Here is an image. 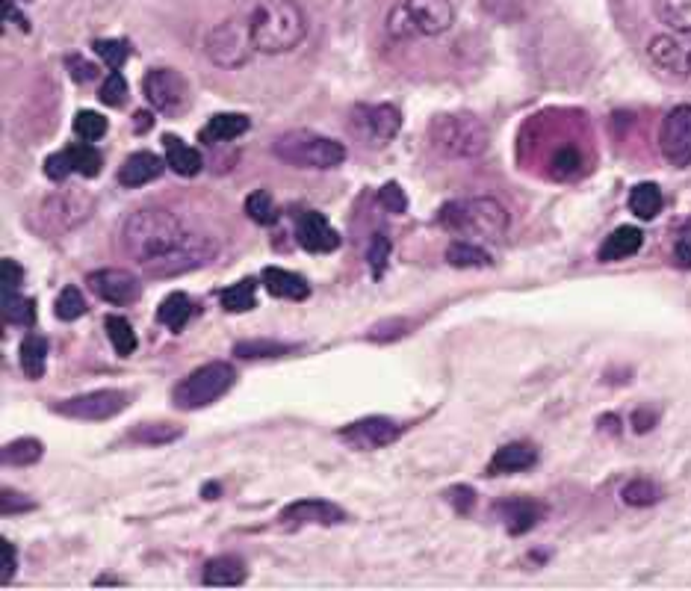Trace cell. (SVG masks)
<instances>
[{"mask_svg":"<svg viewBox=\"0 0 691 591\" xmlns=\"http://www.w3.org/2000/svg\"><path fill=\"white\" fill-rule=\"evenodd\" d=\"M254 48L260 54H290L308 36V15L296 0H257L249 12Z\"/></svg>","mask_w":691,"mask_h":591,"instance_id":"1","label":"cell"},{"mask_svg":"<svg viewBox=\"0 0 691 591\" xmlns=\"http://www.w3.org/2000/svg\"><path fill=\"white\" fill-rule=\"evenodd\" d=\"M184 222L166 207H142L133 210L122 222L119 246L127 258L145 263L163 252H169L184 237Z\"/></svg>","mask_w":691,"mask_h":591,"instance_id":"2","label":"cell"},{"mask_svg":"<svg viewBox=\"0 0 691 591\" xmlns=\"http://www.w3.org/2000/svg\"><path fill=\"white\" fill-rule=\"evenodd\" d=\"M438 225L449 234L482 237L494 243V240H503L508 231V210L491 196L455 198L440 207Z\"/></svg>","mask_w":691,"mask_h":591,"instance_id":"3","label":"cell"},{"mask_svg":"<svg viewBox=\"0 0 691 591\" xmlns=\"http://www.w3.org/2000/svg\"><path fill=\"white\" fill-rule=\"evenodd\" d=\"M429 142L449 160H473L488 151L491 131L473 113H440L429 122Z\"/></svg>","mask_w":691,"mask_h":591,"instance_id":"4","label":"cell"},{"mask_svg":"<svg viewBox=\"0 0 691 591\" xmlns=\"http://www.w3.org/2000/svg\"><path fill=\"white\" fill-rule=\"evenodd\" d=\"M272 154L296 169H337L346 160V145L314 131H287L272 142Z\"/></svg>","mask_w":691,"mask_h":591,"instance_id":"5","label":"cell"},{"mask_svg":"<svg viewBox=\"0 0 691 591\" xmlns=\"http://www.w3.org/2000/svg\"><path fill=\"white\" fill-rule=\"evenodd\" d=\"M237 382V370L228 361H210L198 370H192L187 379H181L172 391V405L181 411H198L213 405L216 399L228 394Z\"/></svg>","mask_w":691,"mask_h":591,"instance_id":"6","label":"cell"},{"mask_svg":"<svg viewBox=\"0 0 691 591\" xmlns=\"http://www.w3.org/2000/svg\"><path fill=\"white\" fill-rule=\"evenodd\" d=\"M216 252H219V246H216L213 237H207V234H189L187 231L169 252H163V255L142 263V272L148 278H157V281L160 278H178V275H187L192 269L207 266V263L216 258Z\"/></svg>","mask_w":691,"mask_h":591,"instance_id":"7","label":"cell"},{"mask_svg":"<svg viewBox=\"0 0 691 591\" xmlns=\"http://www.w3.org/2000/svg\"><path fill=\"white\" fill-rule=\"evenodd\" d=\"M254 51L257 48H254L249 15L219 21L204 39V54L210 57V63L219 68H228V71H237V68L246 66L252 60Z\"/></svg>","mask_w":691,"mask_h":591,"instance_id":"8","label":"cell"},{"mask_svg":"<svg viewBox=\"0 0 691 591\" xmlns=\"http://www.w3.org/2000/svg\"><path fill=\"white\" fill-rule=\"evenodd\" d=\"M142 95L151 104V110L163 116H184L192 104L187 77L175 68H151L142 77Z\"/></svg>","mask_w":691,"mask_h":591,"instance_id":"9","label":"cell"},{"mask_svg":"<svg viewBox=\"0 0 691 591\" xmlns=\"http://www.w3.org/2000/svg\"><path fill=\"white\" fill-rule=\"evenodd\" d=\"M95 210V198L83 190H63L54 196L45 198V204L39 207V225L48 234H65L74 231L77 225H83Z\"/></svg>","mask_w":691,"mask_h":591,"instance_id":"10","label":"cell"},{"mask_svg":"<svg viewBox=\"0 0 691 591\" xmlns=\"http://www.w3.org/2000/svg\"><path fill=\"white\" fill-rule=\"evenodd\" d=\"M133 394L127 391H116V388H104V391H89V394L71 396L63 402H54V411L71 417V420H113L116 414H122L130 405Z\"/></svg>","mask_w":691,"mask_h":591,"instance_id":"11","label":"cell"},{"mask_svg":"<svg viewBox=\"0 0 691 591\" xmlns=\"http://www.w3.org/2000/svg\"><path fill=\"white\" fill-rule=\"evenodd\" d=\"M402 429H405V426H402L399 420L373 414V417H364V420H355V423L343 426V429L337 432V438H340L346 447L367 453V450H381V447H390L393 441H399Z\"/></svg>","mask_w":691,"mask_h":591,"instance_id":"12","label":"cell"},{"mask_svg":"<svg viewBox=\"0 0 691 591\" xmlns=\"http://www.w3.org/2000/svg\"><path fill=\"white\" fill-rule=\"evenodd\" d=\"M659 148L662 157L674 166V169H686L691 166V104H680L674 107L659 128Z\"/></svg>","mask_w":691,"mask_h":591,"instance_id":"13","label":"cell"},{"mask_svg":"<svg viewBox=\"0 0 691 591\" xmlns=\"http://www.w3.org/2000/svg\"><path fill=\"white\" fill-rule=\"evenodd\" d=\"M414 36H440L455 24L452 0H405L402 3Z\"/></svg>","mask_w":691,"mask_h":591,"instance_id":"14","label":"cell"},{"mask_svg":"<svg viewBox=\"0 0 691 591\" xmlns=\"http://www.w3.org/2000/svg\"><path fill=\"white\" fill-rule=\"evenodd\" d=\"M86 284L98 299H104L110 305H119V308L133 305L139 299V293H142L139 278L130 275L127 269H98V272H92L86 278Z\"/></svg>","mask_w":691,"mask_h":591,"instance_id":"15","label":"cell"},{"mask_svg":"<svg viewBox=\"0 0 691 591\" xmlns=\"http://www.w3.org/2000/svg\"><path fill=\"white\" fill-rule=\"evenodd\" d=\"M352 128L361 136H367L373 145H384L402 128V113L393 104H376V107L364 104V107H355Z\"/></svg>","mask_w":691,"mask_h":591,"instance_id":"16","label":"cell"},{"mask_svg":"<svg viewBox=\"0 0 691 591\" xmlns=\"http://www.w3.org/2000/svg\"><path fill=\"white\" fill-rule=\"evenodd\" d=\"M647 54L662 71L677 74V77H691V33L653 36L647 45Z\"/></svg>","mask_w":691,"mask_h":591,"instance_id":"17","label":"cell"},{"mask_svg":"<svg viewBox=\"0 0 691 591\" xmlns=\"http://www.w3.org/2000/svg\"><path fill=\"white\" fill-rule=\"evenodd\" d=\"M278 521L284 529H302V526H337L346 521V512L331 503V500H299V503H290Z\"/></svg>","mask_w":691,"mask_h":591,"instance_id":"18","label":"cell"},{"mask_svg":"<svg viewBox=\"0 0 691 591\" xmlns=\"http://www.w3.org/2000/svg\"><path fill=\"white\" fill-rule=\"evenodd\" d=\"M296 240L305 252H314V255H328L334 249H340L343 237L328 225V219L316 210H308L299 216L296 222Z\"/></svg>","mask_w":691,"mask_h":591,"instance_id":"19","label":"cell"},{"mask_svg":"<svg viewBox=\"0 0 691 591\" xmlns=\"http://www.w3.org/2000/svg\"><path fill=\"white\" fill-rule=\"evenodd\" d=\"M494 512H497V518L503 521L505 529H508L511 535H523V532L535 529V526L544 521V515H547V509H544L538 500H529V497L500 500V503L494 506Z\"/></svg>","mask_w":691,"mask_h":591,"instance_id":"20","label":"cell"},{"mask_svg":"<svg viewBox=\"0 0 691 591\" xmlns=\"http://www.w3.org/2000/svg\"><path fill=\"white\" fill-rule=\"evenodd\" d=\"M163 169H166V163H163L157 154H151V151H136V154H130L125 163H122V169H119V184L127 187V190L145 187V184L157 181V178L163 175Z\"/></svg>","mask_w":691,"mask_h":591,"instance_id":"21","label":"cell"},{"mask_svg":"<svg viewBox=\"0 0 691 591\" xmlns=\"http://www.w3.org/2000/svg\"><path fill=\"white\" fill-rule=\"evenodd\" d=\"M538 461V450L526 441H511L494 453V459L488 461V476H508V473H523L529 467H535Z\"/></svg>","mask_w":691,"mask_h":591,"instance_id":"22","label":"cell"},{"mask_svg":"<svg viewBox=\"0 0 691 591\" xmlns=\"http://www.w3.org/2000/svg\"><path fill=\"white\" fill-rule=\"evenodd\" d=\"M263 287H266L272 296H278V299H293V302H302V299L311 296V284H308L302 275H296V272H290V269H281V266H266V269H263Z\"/></svg>","mask_w":691,"mask_h":591,"instance_id":"23","label":"cell"},{"mask_svg":"<svg viewBox=\"0 0 691 591\" xmlns=\"http://www.w3.org/2000/svg\"><path fill=\"white\" fill-rule=\"evenodd\" d=\"M163 148H166V166L175 169V175L181 178H195L204 169V157L198 154V148L187 145L181 136L166 133L163 136Z\"/></svg>","mask_w":691,"mask_h":591,"instance_id":"24","label":"cell"},{"mask_svg":"<svg viewBox=\"0 0 691 591\" xmlns=\"http://www.w3.org/2000/svg\"><path fill=\"white\" fill-rule=\"evenodd\" d=\"M641 243H644V234H641L635 225L615 228V231L603 240V246H600L597 258H600L603 263L627 261V258H632V255H638Z\"/></svg>","mask_w":691,"mask_h":591,"instance_id":"25","label":"cell"},{"mask_svg":"<svg viewBox=\"0 0 691 591\" xmlns=\"http://www.w3.org/2000/svg\"><path fill=\"white\" fill-rule=\"evenodd\" d=\"M204 586H243L246 583V562L240 556H216L204 565L201 574Z\"/></svg>","mask_w":691,"mask_h":591,"instance_id":"26","label":"cell"},{"mask_svg":"<svg viewBox=\"0 0 691 591\" xmlns=\"http://www.w3.org/2000/svg\"><path fill=\"white\" fill-rule=\"evenodd\" d=\"M249 128H252L249 116H243V113H219L201 128L198 139L204 145H219V142H231V139L243 136Z\"/></svg>","mask_w":691,"mask_h":591,"instance_id":"27","label":"cell"},{"mask_svg":"<svg viewBox=\"0 0 691 591\" xmlns=\"http://www.w3.org/2000/svg\"><path fill=\"white\" fill-rule=\"evenodd\" d=\"M18 358H21V370L27 379L39 382L45 376V361H48V340L42 334H27L21 340V349H18Z\"/></svg>","mask_w":691,"mask_h":591,"instance_id":"28","label":"cell"},{"mask_svg":"<svg viewBox=\"0 0 691 591\" xmlns=\"http://www.w3.org/2000/svg\"><path fill=\"white\" fill-rule=\"evenodd\" d=\"M299 352L296 343H284V340H266V337H257V340H243L234 346V355L243 358V361H260V358H287Z\"/></svg>","mask_w":691,"mask_h":591,"instance_id":"29","label":"cell"},{"mask_svg":"<svg viewBox=\"0 0 691 591\" xmlns=\"http://www.w3.org/2000/svg\"><path fill=\"white\" fill-rule=\"evenodd\" d=\"M189 317H192V302H189L187 293H169L157 308V320L172 331L184 329Z\"/></svg>","mask_w":691,"mask_h":591,"instance_id":"30","label":"cell"},{"mask_svg":"<svg viewBox=\"0 0 691 591\" xmlns=\"http://www.w3.org/2000/svg\"><path fill=\"white\" fill-rule=\"evenodd\" d=\"M662 190L656 187V184H638V187H632V193H629V210L638 216V219H656L659 213H662Z\"/></svg>","mask_w":691,"mask_h":591,"instance_id":"31","label":"cell"},{"mask_svg":"<svg viewBox=\"0 0 691 591\" xmlns=\"http://www.w3.org/2000/svg\"><path fill=\"white\" fill-rule=\"evenodd\" d=\"M254 302H257V284L252 278H243L237 284H231L228 290L219 293V305L228 311V314H243V311H252Z\"/></svg>","mask_w":691,"mask_h":591,"instance_id":"32","label":"cell"},{"mask_svg":"<svg viewBox=\"0 0 691 591\" xmlns=\"http://www.w3.org/2000/svg\"><path fill=\"white\" fill-rule=\"evenodd\" d=\"M3 320L9 326H24L30 329L36 323V305L27 296H18L15 290H3Z\"/></svg>","mask_w":691,"mask_h":591,"instance_id":"33","label":"cell"},{"mask_svg":"<svg viewBox=\"0 0 691 591\" xmlns=\"http://www.w3.org/2000/svg\"><path fill=\"white\" fill-rule=\"evenodd\" d=\"M184 435L181 426H172V423H139L127 438L133 444H151V447H160V444H172Z\"/></svg>","mask_w":691,"mask_h":591,"instance_id":"34","label":"cell"},{"mask_svg":"<svg viewBox=\"0 0 691 591\" xmlns=\"http://www.w3.org/2000/svg\"><path fill=\"white\" fill-rule=\"evenodd\" d=\"M446 261H449V266H458V269H482V266L494 263L482 246H473V243H449Z\"/></svg>","mask_w":691,"mask_h":591,"instance_id":"35","label":"cell"},{"mask_svg":"<svg viewBox=\"0 0 691 591\" xmlns=\"http://www.w3.org/2000/svg\"><path fill=\"white\" fill-rule=\"evenodd\" d=\"M585 160H582V151L576 145H562L553 157H550V175L556 181H570L582 172Z\"/></svg>","mask_w":691,"mask_h":591,"instance_id":"36","label":"cell"},{"mask_svg":"<svg viewBox=\"0 0 691 591\" xmlns=\"http://www.w3.org/2000/svg\"><path fill=\"white\" fill-rule=\"evenodd\" d=\"M42 453H45L42 441H36V438H18V441H12V444L3 447V464L30 467V464H36V461L42 459Z\"/></svg>","mask_w":691,"mask_h":591,"instance_id":"37","label":"cell"},{"mask_svg":"<svg viewBox=\"0 0 691 591\" xmlns=\"http://www.w3.org/2000/svg\"><path fill=\"white\" fill-rule=\"evenodd\" d=\"M104 329H107V337H110V343H113L116 355L127 358V355H133V352H136V331H133V326L127 323L125 317L110 314V317H107V323H104Z\"/></svg>","mask_w":691,"mask_h":591,"instance_id":"38","label":"cell"},{"mask_svg":"<svg viewBox=\"0 0 691 591\" xmlns=\"http://www.w3.org/2000/svg\"><path fill=\"white\" fill-rule=\"evenodd\" d=\"M656 12L662 24H668L677 33H691V0H659Z\"/></svg>","mask_w":691,"mask_h":591,"instance_id":"39","label":"cell"},{"mask_svg":"<svg viewBox=\"0 0 691 591\" xmlns=\"http://www.w3.org/2000/svg\"><path fill=\"white\" fill-rule=\"evenodd\" d=\"M624 503L627 506H635V509H644V506H656L662 500V488L650 479H632L624 485L621 491Z\"/></svg>","mask_w":691,"mask_h":591,"instance_id":"40","label":"cell"},{"mask_svg":"<svg viewBox=\"0 0 691 591\" xmlns=\"http://www.w3.org/2000/svg\"><path fill=\"white\" fill-rule=\"evenodd\" d=\"M479 6L500 24H520L529 15L526 0H479Z\"/></svg>","mask_w":691,"mask_h":591,"instance_id":"41","label":"cell"},{"mask_svg":"<svg viewBox=\"0 0 691 591\" xmlns=\"http://www.w3.org/2000/svg\"><path fill=\"white\" fill-rule=\"evenodd\" d=\"M65 151H68V160H71L74 172H77V175H83V178H95V175L101 172V166H104V160H101L98 148H92L89 142L71 145V148H65Z\"/></svg>","mask_w":691,"mask_h":591,"instance_id":"42","label":"cell"},{"mask_svg":"<svg viewBox=\"0 0 691 591\" xmlns=\"http://www.w3.org/2000/svg\"><path fill=\"white\" fill-rule=\"evenodd\" d=\"M246 213L257 225H272L278 219V204L269 190H254L252 196L246 198Z\"/></svg>","mask_w":691,"mask_h":591,"instance_id":"43","label":"cell"},{"mask_svg":"<svg viewBox=\"0 0 691 591\" xmlns=\"http://www.w3.org/2000/svg\"><path fill=\"white\" fill-rule=\"evenodd\" d=\"M74 133L83 139V142H95V139H101L104 133H107V119L101 116V113H95V110H80L77 116H74Z\"/></svg>","mask_w":691,"mask_h":591,"instance_id":"44","label":"cell"},{"mask_svg":"<svg viewBox=\"0 0 691 591\" xmlns=\"http://www.w3.org/2000/svg\"><path fill=\"white\" fill-rule=\"evenodd\" d=\"M54 314H57V320H63V323H71V320L83 317V314H86V302H83V293H80L77 287H63V293L57 296Z\"/></svg>","mask_w":691,"mask_h":591,"instance_id":"45","label":"cell"},{"mask_svg":"<svg viewBox=\"0 0 691 591\" xmlns=\"http://www.w3.org/2000/svg\"><path fill=\"white\" fill-rule=\"evenodd\" d=\"M92 48H95V54L113 71H119V68L125 66L127 57H130V45H127L125 39H98V42H92Z\"/></svg>","mask_w":691,"mask_h":591,"instance_id":"46","label":"cell"},{"mask_svg":"<svg viewBox=\"0 0 691 591\" xmlns=\"http://www.w3.org/2000/svg\"><path fill=\"white\" fill-rule=\"evenodd\" d=\"M98 98H101V104H107V107H122L127 101V80L122 77V71H110L107 77H104V83H101V89H98Z\"/></svg>","mask_w":691,"mask_h":591,"instance_id":"47","label":"cell"},{"mask_svg":"<svg viewBox=\"0 0 691 591\" xmlns=\"http://www.w3.org/2000/svg\"><path fill=\"white\" fill-rule=\"evenodd\" d=\"M390 249H393V246H390V237L376 231L373 240H370V246H367V263H370V269H373V278H381V275H384L387 261H390Z\"/></svg>","mask_w":691,"mask_h":591,"instance_id":"48","label":"cell"},{"mask_svg":"<svg viewBox=\"0 0 691 591\" xmlns=\"http://www.w3.org/2000/svg\"><path fill=\"white\" fill-rule=\"evenodd\" d=\"M411 331V323L402 320V317H393V320H384V323H376L373 329L367 331V340L373 343H390V340H399Z\"/></svg>","mask_w":691,"mask_h":591,"instance_id":"49","label":"cell"},{"mask_svg":"<svg viewBox=\"0 0 691 591\" xmlns=\"http://www.w3.org/2000/svg\"><path fill=\"white\" fill-rule=\"evenodd\" d=\"M378 201H381V207H384L387 213H405V207H408L405 190H402L396 181H390V184H384V187L378 190Z\"/></svg>","mask_w":691,"mask_h":591,"instance_id":"50","label":"cell"},{"mask_svg":"<svg viewBox=\"0 0 691 591\" xmlns=\"http://www.w3.org/2000/svg\"><path fill=\"white\" fill-rule=\"evenodd\" d=\"M45 175H48L51 181H65L68 175H74V166H71V160H68V151H57V154H51V157L45 160Z\"/></svg>","mask_w":691,"mask_h":591,"instance_id":"51","label":"cell"},{"mask_svg":"<svg viewBox=\"0 0 691 591\" xmlns=\"http://www.w3.org/2000/svg\"><path fill=\"white\" fill-rule=\"evenodd\" d=\"M446 500L458 509V515H467L473 506H476V491L470 485H458V488H449L446 491Z\"/></svg>","mask_w":691,"mask_h":591,"instance_id":"52","label":"cell"},{"mask_svg":"<svg viewBox=\"0 0 691 591\" xmlns=\"http://www.w3.org/2000/svg\"><path fill=\"white\" fill-rule=\"evenodd\" d=\"M36 503L30 500V497H24V494H18V491H3V497H0V512L3 515H18V512H30Z\"/></svg>","mask_w":691,"mask_h":591,"instance_id":"53","label":"cell"},{"mask_svg":"<svg viewBox=\"0 0 691 591\" xmlns=\"http://www.w3.org/2000/svg\"><path fill=\"white\" fill-rule=\"evenodd\" d=\"M0 568H3V577H0V583L6 586L12 577H15V568H18V553H15V547L3 538L0 541Z\"/></svg>","mask_w":691,"mask_h":591,"instance_id":"54","label":"cell"},{"mask_svg":"<svg viewBox=\"0 0 691 591\" xmlns=\"http://www.w3.org/2000/svg\"><path fill=\"white\" fill-rule=\"evenodd\" d=\"M65 63H68V71H71L74 83H89V80L98 77V68L92 66L89 60H83V57H68Z\"/></svg>","mask_w":691,"mask_h":591,"instance_id":"55","label":"cell"},{"mask_svg":"<svg viewBox=\"0 0 691 591\" xmlns=\"http://www.w3.org/2000/svg\"><path fill=\"white\" fill-rule=\"evenodd\" d=\"M674 258L683 269H691V219L680 228L677 234V246H674Z\"/></svg>","mask_w":691,"mask_h":591,"instance_id":"56","label":"cell"},{"mask_svg":"<svg viewBox=\"0 0 691 591\" xmlns=\"http://www.w3.org/2000/svg\"><path fill=\"white\" fill-rule=\"evenodd\" d=\"M21 278H24V272H21L18 263L9 261V258L0 261V284H3V290H18V287H21Z\"/></svg>","mask_w":691,"mask_h":591,"instance_id":"57","label":"cell"},{"mask_svg":"<svg viewBox=\"0 0 691 591\" xmlns=\"http://www.w3.org/2000/svg\"><path fill=\"white\" fill-rule=\"evenodd\" d=\"M653 423H656V411L638 408V411L632 414V426H635V432H647V429H653Z\"/></svg>","mask_w":691,"mask_h":591,"instance_id":"58","label":"cell"},{"mask_svg":"<svg viewBox=\"0 0 691 591\" xmlns=\"http://www.w3.org/2000/svg\"><path fill=\"white\" fill-rule=\"evenodd\" d=\"M133 119H136L133 125H136V131L139 133L148 131V128H154V116H151V113H145V110H142V113H136Z\"/></svg>","mask_w":691,"mask_h":591,"instance_id":"59","label":"cell"},{"mask_svg":"<svg viewBox=\"0 0 691 591\" xmlns=\"http://www.w3.org/2000/svg\"><path fill=\"white\" fill-rule=\"evenodd\" d=\"M216 494H219L216 485H207V488H204V500H216Z\"/></svg>","mask_w":691,"mask_h":591,"instance_id":"60","label":"cell"}]
</instances>
